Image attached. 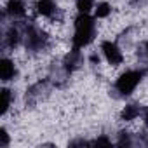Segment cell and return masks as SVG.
<instances>
[{"label":"cell","mask_w":148,"mask_h":148,"mask_svg":"<svg viewBox=\"0 0 148 148\" xmlns=\"http://www.w3.org/2000/svg\"><path fill=\"white\" fill-rule=\"evenodd\" d=\"M96 145H108V141H106V139H98Z\"/></svg>","instance_id":"13"},{"label":"cell","mask_w":148,"mask_h":148,"mask_svg":"<svg viewBox=\"0 0 148 148\" xmlns=\"http://www.w3.org/2000/svg\"><path fill=\"white\" fill-rule=\"evenodd\" d=\"M138 115H139V110H138L136 105H127V106L124 108V112H122V119H124V120H132V119H136Z\"/></svg>","instance_id":"7"},{"label":"cell","mask_w":148,"mask_h":148,"mask_svg":"<svg viewBox=\"0 0 148 148\" xmlns=\"http://www.w3.org/2000/svg\"><path fill=\"white\" fill-rule=\"evenodd\" d=\"M139 80H141V73L139 71H125L117 80V89L122 94H131L136 89V86L139 84Z\"/></svg>","instance_id":"2"},{"label":"cell","mask_w":148,"mask_h":148,"mask_svg":"<svg viewBox=\"0 0 148 148\" xmlns=\"http://www.w3.org/2000/svg\"><path fill=\"white\" fill-rule=\"evenodd\" d=\"M77 9L82 14H87L92 9V0H77Z\"/></svg>","instance_id":"9"},{"label":"cell","mask_w":148,"mask_h":148,"mask_svg":"<svg viewBox=\"0 0 148 148\" xmlns=\"http://www.w3.org/2000/svg\"><path fill=\"white\" fill-rule=\"evenodd\" d=\"M37 11L42 16H52V12L56 11V5L52 0H38L37 2Z\"/></svg>","instance_id":"5"},{"label":"cell","mask_w":148,"mask_h":148,"mask_svg":"<svg viewBox=\"0 0 148 148\" xmlns=\"http://www.w3.org/2000/svg\"><path fill=\"white\" fill-rule=\"evenodd\" d=\"M9 105H11V94H9L7 89H4V91H2V113L7 112Z\"/></svg>","instance_id":"10"},{"label":"cell","mask_w":148,"mask_h":148,"mask_svg":"<svg viewBox=\"0 0 148 148\" xmlns=\"http://www.w3.org/2000/svg\"><path fill=\"white\" fill-rule=\"evenodd\" d=\"M110 12H112V7H110L108 4H105V2L98 4V7H96V16H98V18H106Z\"/></svg>","instance_id":"8"},{"label":"cell","mask_w":148,"mask_h":148,"mask_svg":"<svg viewBox=\"0 0 148 148\" xmlns=\"http://www.w3.org/2000/svg\"><path fill=\"white\" fill-rule=\"evenodd\" d=\"M94 37V21L87 14H82L75 19V37H73V45L75 49H80L87 45Z\"/></svg>","instance_id":"1"},{"label":"cell","mask_w":148,"mask_h":148,"mask_svg":"<svg viewBox=\"0 0 148 148\" xmlns=\"http://www.w3.org/2000/svg\"><path fill=\"white\" fill-rule=\"evenodd\" d=\"M101 49H103V54H105V58H106V61H108L110 64H120V63H122V52L119 51V47H117L115 44H112V42H103Z\"/></svg>","instance_id":"3"},{"label":"cell","mask_w":148,"mask_h":148,"mask_svg":"<svg viewBox=\"0 0 148 148\" xmlns=\"http://www.w3.org/2000/svg\"><path fill=\"white\" fill-rule=\"evenodd\" d=\"M7 12L11 16H23L25 14V4L21 0H11L7 4Z\"/></svg>","instance_id":"6"},{"label":"cell","mask_w":148,"mask_h":148,"mask_svg":"<svg viewBox=\"0 0 148 148\" xmlns=\"http://www.w3.org/2000/svg\"><path fill=\"white\" fill-rule=\"evenodd\" d=\"M9 143V138H7V132L2 129V132H0V146H7Z\"/></svg>","instance_id":"11"},{"label":"cell","mask_w":148,"mask_h":148,"mask_svg":"<svg viewBox=\"0 0 148 148\" xmlns=\"http://www.w3.org/2000/svg\"><path fill=\"white\" fill-rule=\"evenodd\" d=\"M16 73V68H14V63L9 61V59H2L0 61V79L2 80H11Z\"/></svg>","instance_id":"4"},{"label":"cell","mask_w":148,"mask_h":148,"mask_svg":"<svg viewBox=\"0 0 148 148\" xmlns=\"http://www.w3.org/2000/svg\"><path fill=\"white\" fill-rule=\"evenodd\" d=\"M9 42H11V45H14L18 42V32L16 30H11L9 32Z\"/></svg>","instance_id":"12"}]
</instances>
